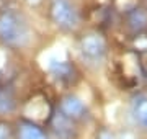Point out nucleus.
<instances>
[{
	"mask_svg": "<svg viewBox=\"0 0 147 139\" xmlns=\"http://www.w3.org/2000/svg\"><path fill=\"white\" fill-rule=\"evenodd\" d=\"M30 39V28L25 16L15 10L0 13V41L10 48H23Z\"/></svg>",
	"mask_w": 147,
	"mask_h": 139,
	"instance_id": "f257e3e1",
	"label": "nucleus"
},
{
	"mask_svg": "<svg viewBox=\"0 0 147 139\" xmlns=\"http://www.w3.org/2000/svg\"><path fill=\"white\" fill-rule=\"evenodd\" d=\"M72 119H69L67 116H64L61 111L54 113L51 119H49V124H51V129H53L54 136L57 139H75V128H74Z\"/></svg>",
	"mask_w": 147,
	"mask_h": 139,
	"instance_id": "423d86ee",
	"label": "nucleus"
},
{
	"mask_svg": "<svg viewBox=\"0 0 147 139\" xmlns=\"http://www.w3.org/2000/svg\"><path fill=\"white\" fill-rule=\"evenodd\" d=\"M131 115L141 128L147 129V95H137L131 103Z\"/></svg>",
	"mask_w": 147,
	"mask_h": 139,
	"instance_id": "6e6552de",
	"label": "nucleus"
},
{
	"mask_svg": "<svg viewBox=\"0 0 147 139\" xmlns=\"http://www.w3.org/2000/svg\"><path fill=\"white\" fill-rule=\"evenodd\" d=\"M49 72L62 85H74L79 79V70L69 61H53L49 64Z\"/></svg>",
	"mask_w": 147,
	"mask_h": 139,
	"instance_id": "39448f33",
	"label": "nucleus"
},
{
	"mask_svg": "<svg viewBox=\"0 0 147 139\" xmlns=\"http://www.w3.org/2000/svg\"><path fill=\"white\" fill-rule=\"evenodd\" d=\"M0 139H13V129L8 123H0Z\"/></svg>",
	"mask_w": 147,
	"mask_h": 139,
	"instance_id": "9b49d317",
	"label": "nucleus"
},
{
	"mask_svg": "<svg viewBox=\"0 0 147 139\" xmlns=\"http://www.w3.org/2000/svg\"><path fill=\"white\" fill-rule=\"evenodd\" d=\"M15 108H16L15 92L11 90L10 87L0 85V116L13 113Z\"/></svg>",
	"mask_w": 147,
	"mask_h": 139,
	"instance_id": "1a4fd4ad",
	"label": "nucleus"
},
{
	"mask_svg": "<svg viewBox=\"0 0 147 139\" xmlns=\"http://www.w3.org/2000/svg\"><path fill=\"white\" fill-rule=\"evenodd\" d=\"M49 15L54 25L64 31H72L79 26V11L70 0H51Z\"/></svg>",
	"mask_w": 147,
	"mask_h": 139,
	"instance_id": "f03ea898",
	"label": "nucleus"
},
{
	"mask_svg": "<svg viewBox=\"0 0 147 139\" xmlns=\"http://www.w3.org/2000/svg\"><path fill=\"white\" fill-rule=\"evenodd\" d=\"M98 139H113V136H111L108 131H101L100 136H98Z\"/></svg>",
	"mask_w": 147,
	"mask_h": 139,
	"instance_id": "f8f14e48",
	"label": "nucleus"
},
{
	"mask_svg": "<svg viewBox=\"0 0 147 139\" xmlns=\"http://www.w3.org/2000/svg\"><path fill=\"white\" fill-rule=\"evenodd\" d=\"M59 111L62 113L64 116H67L69 119H72V121L85 119L87 115H88V110L85 107V103L75 95L62 96L61 102H59Z\"/></svg>",
	"mask_w": 147,
	"mask_h": 139,
	"instance_id": "20e7f679",
	"label": "nucleus"
},
{
	"mask_svg": "<svg viewBox=\"0 0 147 139\" xmlns=\"http://www.w3.org/2000/svg\"><path fill=\"white\" fill-rule=\"evenodd\" d=\"M18 139H47L44 129L33 121H21L18 126Z\"/></svg>",
	"mask_w": 147,
	"mask_h": 139,
	"instance_id": "9d476101",
	"label": "nucleus"
},
{
	"mask_svg": "<svg viewBox=\"0 0 147 139\" xmlns=\"http://www.w3.org/2000/svg\"><path fill=\"white\" fill-rule=\"evenodd\" d=\"M127 26L134 33H142L147 30V8L146 7L134 5L126 11Z\"/></svg>",
	"mask_w": 147,
	"mask_h": 139,
	"instance_id": "0eeeda50",
	"label": "nucleus"
},
{
	"mask_svg": "<svg viewBox=\"0 0 147 139\" xmlns=\"http://www.w3.org/2000/svg\"><path fill=\"white\" fill-rule=\"evenodd\" d=\"M80 53L88 62H100L106 54V43L98 33H88L80 39Z\"/></svg>",
	"mask_w": 147,
	"mask_h": 139,
	"instance_id": "7ed1b4c3",
	"label": "nucleus"
}]
</instances>
